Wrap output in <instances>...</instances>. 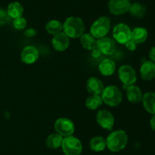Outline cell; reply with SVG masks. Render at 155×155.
Segmentation results:
<instances>
[{
  "mask_svg": "<svg viewBox=\"0 0 155 155\" xmlns=\"http://www.w3.org/2000/svg\"><path fill=\"white\" fill-rule=\"evenodd\" d=\"M63 30L68 37H80L84 33V22L81 18L77 17H70L64 23Z\"/></svg>",
  "mask_w": 155,
  "mask_h": 155,
  "instance_id": "cell-1",
  "label": "cell"
},
{
  "mask_svg": "<svg viewBox=\"0 0 155 155\" xmlns=\"http://www.w3.org/2000/svg\"><path fill=\"white\" fill-rule=\"evenodd\" d=\"M128 142V135L124 130H116L111 132L106 139V146L113 152L123 150Z\"/></svg>",
  "mask_w": 155,
  "mask_h": 155,
  "instance_id": "cell-2",
  "label": "cell"
},
{
  "mask_svg": "<svg viewBox=\"0 0 155 155\" xmlns=\"http://www.w3.org/2000/svg\"><path fill=\"white\" fill-rule=\"evenodd\" d=\"M101 99L102 101L108 106H118L122 102V93L117 86L110 85L104 88L101 93Z\"/></svg>",
  "mask_w": 155,
  "mask_h": 155,
  "instance_id": "cell-3",
  "label": "cell"
},
{
  "mask_svg": "<svg viewBox=\"0 0 155 155\" xmlns=\"http://www.w3.org/2000/svg\"><path fill=\"white\" fill-rule=\"evenodd\" d=\"M110 28V20L107 17H101L92 24L90 33L96 39L104 37Z\"/></svg>",
  "mask_w": 155,
  "mask_h": 155,
  "instance_id": "cell-4",
  "label": "cell"
},
{
  "mask_svg": "<svg viewBox=\"0 0 155 155\" xmlns=\"http://www.w3.org/2000/svg\"><path fill=\"white\" fill-rule=\"evenodd\" d=\"M61 147L63 152L66 155H80L83 150L81 141L73 135L64 137Z\"/></svg>",
  "mask_w": 155,
  "mask_h": 155,
  "instance_id": "cell-5",
  "label": "cell"
},
{
  "mask_svg": "<svg viewBox=\"0 0 155 155\" xmlns=\"http://www.w3.org/2000/svg\"><path fill=\"white\" fill-rule=\"evenodd\" d=\"M119 78L123 83L124 89H127L129 86L133 85L137 80L136 72L134 68L129 65H124L119 68L118 71Z\"/></svg>",
  "mask_w": 155,
  "mask_h": 155,
  "instance_id": "cell-6",
  "label": "cell"
},
{
  "mask_svg": "<svg viewBox=\"0 0 155 155\" xmlns=\"http://www.w3.org/2000/svg\"><path fill=\"white\" fill-rule=\"evenodd\" d=\"M54 129L62 137H68L74 134L75 127L74 122L69 119L59 118L54 122Z\"/></svg>",
  "mask_w": 155,
  "mask_h": 155,
  "instance_id": "cell-7",
  "label": "cell"
},
{
  "mask_svg": "<svg viewBox=\"0 0 155 155\" xmlns=\"http://www.w3.org/2000/svg\"><path fill=\"white\" fill-rule=\"evenodd\" d=\"M131 30L125 24H117L113 30L114 38L119 43L125 44L131 40Z\"/></svg>",
  "mask_w": 155,
  "mask_h": 155,
  "instance_id": "cell-8",
  "label": "cell"
},
{
  "mask_svg": "<svg viewBox=\"0 0 155 155\" xmlns=\"http://www.w3.org/2000/svg\"><path fill=\"white\" fill-rule=\"evenodd\" d=\"M130 5V0H110L108 2L109 11L114 15H124L129 12Z\"/></svg>",
  "mask_w": 155,
  "mask_h": 155,
  "instance_id": "cell-9",
  "label": "cell"
},
{
  "mask_svg": "<svg viewBox=\"0 0 155 155\" xmlns=\"http://www.w3.org/2000/svg\"><path fill=\"white\" fill-rule=\"evenodd\" d=\"M96 120L101 128L109 131L112 130L114 125V117L113 114L110 111L106 109H101L98 111L96 115Z\"/></svg>",
  "mask_w": 155,
  "mask_h": 155,
  "instance_id": "cell-10",
  "label": "cell"
},
{
  "mask_svg": "<svg viewBox=\"0 0 155 155\" xmlns=\"http://www.w3.org/2000/svg\"><path fill=\"white\" fill-rule=\"evenodd\" d=\"M97 48L103 54L112 55L116 51L117 45L115 41L112 40L111 38L104 36V37L100 38L98 40Z\"/></svg>",
  "mask_w": 155,
  "mask_h": 155,
  "instance_id": "cell-11",
  "label": "cell"
},
{
  "mask_svg": "<svg viewBox=\"0 0 155 155\" xmlns=\"http://www.w3.org/2000/svg\"><path fill=\"white\" fill-rule=\"evenodd\" d=\"M39 50L33 46H26L22 50L21 54V59L23 62L26 64H33L39 59Z\"/></svg>",
  "mask_w": 155,
  "mask_h": 155,
  "instance_id": "cell-12",
  "label": "cell"
},
{
  "mask_svg": "<svg viewBox=\"0 0 155 155\" xmlns=\"http://www.w3.org/2000/svg\"><path fill=\"white\" fill-rule=\"evenodd\" d=\"M51 44L53 47L58 51H64L69 46V37L64 32H60L53 36L51 40Z\"/></svg>",
  "mask_w": 155,
  "mask_h": 155,
  "instance_id": "cell-13",
  "label": "cell"
},
{
  "mask_svg": "<svg viewBox=\"0 0 155 155\" xmlns=\"http://www.w3.org/2000/svg\"><path fill=\"white\" fill-rule=\"evenodd\" d=\"M140 74L142 79L151 81L155 78V62L152 61H146L140 68Z\"/></svg>",
  "mask_w": 155,
  "mask_h": 155,
  "instance_id": "cell-14",
  "label": "cell"
},
{
  "mask_svg": "<svg viewBox=\"0 0 155 155\" xmlns=\"http://www.w3.org/2000/svg\"><path fill=\"white\" fill-rule=\"evenodd\" d=\"M104 84L100 79L92 77L86 82V89L89 93L95 95H100L104 90Z\"/></svg>",
  "mask_w": 155,
  "mask_h": 155,
  "instance_id": "cell-15",
  "label": "cell"
},
{
  "mask_svg": "<svg viewBox=\"0 0 155 155\" xmlns=\"http://www.w3.org/2000/svg\"><path fill=\"white\" fill-rule=\"evenodd\" d=\"M127 95L129 101L133 103H139L142 101V94L140 88L136 85H130L127 88Z\"/></svg>",
  "mask_w": 155,
  "mask_h": 155,
  "instance_id": "cell-16",
  "label": "cell"
},
{
  "mask_svg": "<svg viewBox=\"0 0 155 155\" xmlns=\"http://www.w3.org/2000/svg\"><path fill=\"white\" fill-rule=\"evenodd\" d=\"M142 103L143 106L147 112L149 113L155 114V93L148 92L142 97Z\"/></svg>",
  "mask_w": 155,
  "mask_h": 155,
  "instance_id": "cell-17",
  "label": "cell"
},
{
  "mask_svg": "<svg viewBox=\"0 0 155 155\" xmlns=\"http://www.w3.org/2000/svg\"><path fill=\"white\" fill-rule=\"evenodd\" d=\"M99 71L104 76H110L113 74L115 71V68H116V65H115V62L113 60L110 59H106L101 61V63L99 64Z\"/></svg>",
  "mask_w": 155,
  "mask_h": 155,
  "instance_id": "cell-18",
  "label": "cell"
},
{
  "mask_svg": "<svg viewBox=\"0 0 155 155\" xmlns=\"http://www.w3.org/2000/svg\"><path fill=\"white\" fill-rule=\"evenodd\" d=\"M80 43L83 48L88 50H93L97 48L98 40L91 33H83L80 36Z\"/></svg>",
  "mask_w": 155,
  "mask_h": 155,
  "instance_id": "cell-19",
  "label": "cell"
},
{
  "mask_svg": "<svg viewBox=\"0 0 155 155\" xmlns=\"http://www.w3.org/2000/svg\"><path fill=\"white\" fill-rule=\"evenodd\" d=\"M148 38V31L144 27H136L131 32V40L136 44L145 42Z\"/></svg>",
  "mask_w": 155,
  "mask_h": 155,
  "instance_id": "cell-20",
  "label": "cell"
},
{
  "mask_svg": "<svg viewBox=\"0 0 155 155\" xmlns=\"http://www.w3.org/2000/svg\"><path fill=\"white\" fill-rule=\"evenodd\" d=\"M7 12L10 18L16 19V18H20V17H22L23 12H24V8L19 2H14L9 4Z\"/></svg>",
  "mask_w": 155,
  "mask_h": 155,
  "instance_id": "cell-21",
  "label": "cell"
},
{
  "mask_svg": "<svg viewBox=\"0 0 155 155\" xmlns=\"http://www.w3.org/2000/svg\"><path fill=\"white\" fill-rule=\"evenodd\" d=\"M63 137L58 133L51 134L48 135L46 138L45 144L46 146L50 149H57L61 146L62 141H63Z\"/></svg>",
  "mask_w": 155,
  "mask_h": 155,
  "instance_id": "cell-22",
  "label": "cell"
},
{
  "mask_svg": "<svg viewBox=\"0 0 155 155\" xmlns=\"http://www.w3.org/2000/svg\"><path fill=\"white\" fill-rule=\"evenodd\" d=\"M129 12L132 16L135 18H142L146 12V8L144 5L139 2H135L131 4Z\"/></svg>",
  "mask_w": 155,
  "mask_h": 155,
  "instance_id": "cell-23",
  "label": "cell"
},
{
  "mask_svg": "<svg viewBox=\"0 0 155 155\" xmlns=\"http://www.w3.org/2000/svg\"><path fill=\"white\" fill-rule=\"evenodd\" d=\"M102 103L103 101L101 96L92 94V95L89 96V97L86 99V106L88 109L95 110V109L100 107V106L102 105Z\"/></svg>",
  "mask_w": 155,
  "mask_h": 155,
  "instance_id": "cell-24",
  "label": "cell"
},
{
  "mask_svg": "<svg viewBox=\"0 0 155 155\" xmlns=\"http://www.w3.org/2000/svg\"><path fill=\"white\" fill-rule=\"evenodd\" d=\"M45 30L50 34L55 35L63 30V25L58 20H51L45 25Z\"/></svg>",
  "mask_w": 155,
  "mask_h": 155,
  "instance_id": "cell-25",
  "label": "cell"
},
{
  "mask_svg": "<svg viewBox=\"0 0 155 155\" xmlns=\"http://www.w3.org/2000/svg\"><path fill=\"white\" fill-rule=\"evenodd\" d=\"M106 147V141L102 137H94L90 141V148L96 152L102 151Z\"/></svg>",
  "mask_w": 155,
  "mask_h": 155,
  "instance_id": "cell-26",
  "label": "cell"
},
{
  "mask_svg": "<svg viewBox=\"0 0 155 155\" xmlns=\"http://www.w3.org/2000/svg\"><path fill=\"white\" fill-rule=\"evenodd\" d=\"M27 20L23 17H20V18H16L14 21V27L17 30H23L27 27Z\"/></svg>",
  "mask_w": 155,
  "mask_h": 155,
  "instance_id": "cell-27",
  "label": "cell"
},
{
  "mask_svg": "<svg viewBox=\"0 0 155 155\" xmlns=\"http://www.w3.org/2000/svg\"><path fill=\"white\" fill-rule=\"evenodd\" d=\"M9 18L10 17H9L7 11L0 9V26L6 24L9 21Z\"/></svg>",
  "mask_w": 155,
  "mask_h": 155,
  "instance_id": "cell-28",
  "label": "cell"
},
{
  "mask_svg": "<svg viewBox=\"0 0 155 155\" xmlns=\"http://www.w3.org/2000/svg\"><path fill=\"white\" fill-rule=\"evenodd\" d=\"M24 34L27 37H33V36H35L37 34V31L34 28H32L31 27V28H28L24 30Z\"/></svg>",
  "mask_w": 155,
  "mask_h": 155,
  "instance_id": "cell-29",
  "label": "cell"
},
{
  "mask_svg": "<svg viewBox=\"0 0 155 155\" xmlns=\"http://www.w3.org/2000/svg\"><path fill=\"white\" fill-rule=\"evenodd\" d=\"M125 45L126 47H127L129 50H130V51H134L136 49V45H137V44L135 42H133L132 40H130L127 41V42L126 43Z\"/></svg>",
  "mask_w": 155,
  "mask_h": 155,
  "instance_id": "cell-30",
  "label": "cell"
},
{
  "mask_svg": "<svg viewBox=\"0 0 155 155\" xmlns=\"http://www.w3.org/2000/svg\"><path fill=\"white\" fill-rule=\"evenodd\" d=\"M101 54H102V53H101V51H100L98 48H96V49H95V50H92V57L95 58V59H98V58H99L100 56H101Z\"/></svg>",
  "mask_w": 155,
  "mask_h": 155,
  "instance_id": "cell-31",
  "label": "cell"
},
{
  "mask_svg": "<svg viewBox=\"0 0 155 155\" xmlns=\"http://www.w3.org/2000/svg\"><path fill=\"white\" fill-rule=\"evenodd\" d=\"M148 56H149V58L150 59H151V61L155 62V46H153L152 48L150 50Z\"/></svg>",
  "mask_w": 155,
  "mask_h": 155,
  "instance_id": "cell-32",
  "label": "cell"
},
{
  "mask_svg": "<svg viewBox=\"0 0 155 155\" xmlns=\"http://www.w3.org/2000/svg\"><path fill=\"white\" fill-rule=\"evenodd\" d=\"M150 126H151V128L152 129V130L155 131V114L153 115L151 120H150Z\"/></svg>",
  "mask_w": 155,
  "mask_h": 155,
  "instance_id": "cell-33",
  "label": "cell"
}]
</instances>
